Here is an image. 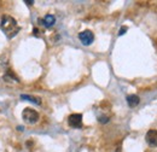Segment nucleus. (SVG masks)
Wrapping results in <instances>:
<instances>
[{
  "instance_id": "nucleus-10",
  "label": "nucleus",
  "mask_w": 157,
  "mask_h": 152,
  "mask_svg": "<svg viewBox=\"0 0 157 152\" xmlns=\"http://www.w3.org/2000/svg\"><path fill=\"white\" fill-rule=\"evenodd\" d=\"M126 32H127V27H122V28L120 29V32H118V35L121 36V35H123Z\"/></svg>"
},
{
  "instance_id": "nucleus-3",
  "label": "nucleus",
  "mask_w": 157,
  "mask_h": 152,
  "mask_svg": "<svg viewBox=\"0 0 157 152\" xmlns=\"http://www.w3.org/2000/svg\"><path fill=\"white\" fill-rule=\"evenodd\" d=\"M78 39H80V41L82 42V45H85V46H90L93 41H94V34L91 32V30H83V32H81L80 34H78Z\"/></svg>"
},
{
  "instance_id": "nucleus-7",
  "label": "nucleus",
  "mask_w": 157,
  "mask_h": 152,
  "mask_svg": "<svg viewBox=\"0 0 157 152\" xmlns=\"http://www.w3.org/2000/svg\"><path fill=\"white\" fill-rule=\"evenodd\" d=\"M126 100H127V104H128L129 108H136V106L139 105V103H140V98L137 94L127 95V99Z\"/></svg>"
},
{
  "instance_id": "nucleus-4",
  "label": "nucleus",
  "mask_w": 157,
  "mask_h": 152,
  "mask_svg": "<svg viewBox=\"0 0 157 152\" xmlns=\"http://www.w3.org/2000/svg\"><path fill=\"white\" fill-rule=\"evenodd\" d=\"M68 123L73 128H81L82 127V115L71 114L68 117Z\"/></svg>"
},
{
  "instance_id": "nucleus-5",
  "label": "nucleus",
  "mask_w": 157,
  "mask_h": 152,
  "mask_svg": "<svg viewBox=\"0 0 157 152\" xmlns=\"http://www.w3.org/2000/svg\"><path fill=\"white\" fill-rule=\"evenodd\" d=\"M145 140L147 142L149 146L151 147H157V131L156 129H150L146 135H145Z\"/></svg>"
},
{
  "instance_id": "nucleus-1",
  "label": "nucleus",
  "mask_w": 157,
  "mask_h": 152,
  "mask_svg": "<svg viewBox=\"0 0 157 152\" xmlns=\"http://www.w3.org/2000/svg\"><path fill=\"white\" fill-rule=\"evenodd\" d=\"M0 28L1 30L7 35V38H13L18 34L20 32V25L17 24V21L9 16V15H4L0 21Z\"/></svg>"
},
{
  "instance_id": "nucleus-9",
  "label": "nucleus",
  "mask_w": 157,
  "mask_h": 152,
  "mask_svg": "<svg viewBox=\"0 0 157 152\" xmlns=\"http://www.w3.org/2000/svg\"><path fill=\"white\" fill-rule=\"evenodd\" d=\"M5 80H10V81H13V80H15L16 82H18V77H17V76L15 75V74H13L12 71H10V70H9L7 73H6V76H5Z\"/></svg>"
},
{
  "instance_id": "nucleus-6",
  "label": "nucleus",
  "mask_w": 157,
  "mask_h": 152,
  "mask_svg": "<svg viewBox=\"0 0 157 152\" xmlns=\"http://www.w3.org/2000/svg\"><path fill=\"white\" fill-rule=\"evenodd\" d=\"M39 22L40 23H42L44 27H46V28H51V27L56 23V17H55L53 15H46L44 18H40Z\"/></svg>"
},
{
  "instance_id": "nucleus-11",
  "label": "nucleus",
  "mask_w": 157,
  "mask_h": 152,
  "mask_svg": "<svg viewBox=\"0 0 157 152\" xmlns=\"http://www.w3.org/2000/svg\"><path fill=\"white\" fill-rule=\"evenodd\" d=\"M24 2H25V4H28L29 6H32V5L34 4V1H33V0H24Z\"/></svg>"
},
{
  "instance_id": "nucleus-12",
  "label": "nucleus",
  "mask_w": 157,
  "mask_h": 152,
  "mask_svg": "<svg viewBox=\"0 0 157 152\" xmlns=\"http://www.w3.org/2000/svg\"><path fill=\"white\" fill-rule=\"evenodd\" d=\"M116 152H120V150H117V151H116Z\"/></svg>"
},
{
  "instance_id": "nucleus-8",
  "label": "nucleus",
  "mask_w": 157,
  "mask_h": 152,
  "mask_svg": "<svg viewBox=\"0 0 157 152\" xmlns=\"http://www.w3.org/2000/svg\"><path fill=\"white\" fill-rule=\"evenodd\" d=\"M21 99L22 100H27V101H30V103H34L36 105L41 104V99L39 97H35V95H29V94H22L21 95Z\"/></svg>"
},
{
  "instance_id": "nucleus-2",
  "label": "nucleus",
  "mask_w": 157,
  "mask_h": 152,
  "mask_svg": "<svg viewBox=\"0 0 157 152\" xmlns=\"http://www.w3.org/2000/svg\"><path fill=\"white\" fill-rule=\"evenodd\" d=\"M39 112L32 108H25L22 112V118L28 124H35L39 121Z\"/></svg>"
}]
</instances>
